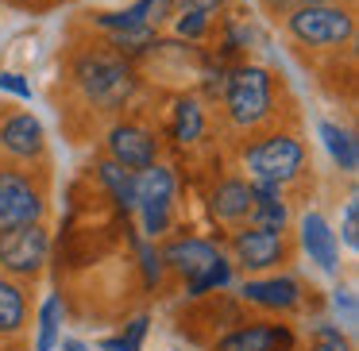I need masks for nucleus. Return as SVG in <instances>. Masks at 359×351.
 Segmentation results:
<instances>
[{"instance_id": "obj_1", "label": "nucleus", "mask_w": 359, "mask_h": 351, "mask_svg": "<svg viewBox=\"0 0 359 351\" xmlns=\"http://www.w3.org/2000/svg\"><path fill=\"white\" fill-rule=\"evenodd\" d=\"M78 81L89 93V101L101 104V109H120L135 89L132 66H128L120 55H104V50H93V55L81 58L78 62Z\"/></svg>"}, {"instance_id": "obj_2", "label": "nucleus", "mask_w": 359, "mask_h": 351, "mask_svg": "<svg viewBox=\"0 0 359 351\" xmlns=\"http://www.w3.org/2000/svg\"><path fill=\"white\" fill-rule=\"evenodd\" d=\"M286 27L305 47H344L355 35V20L340 4H297L286 16Z\"/></svg>"}, {"instance_id": "obj_3", "label": "nucleus", "mask_w": 359, "mask_h": 351, "mask_svg": "<svg viewBox=\"0 0 359 351\" xmlns=\"http://www.w3.org/2000/svg\"><path fill=\"white\" fill-rule=\"evenodd\" d=\"M224 97H228V112H232L236 124L243 128L259 124L271 112V74L259 70V66H240L228 78Z\"/></svg>"}, {"instance_id": "obj_4", "label": "nucleus", "mask_w": 359, "mask_h": 351, "mask_svg": "<svg viewBox=\"0 0 359 351\" xmlns=\"http://www.w3.org/2000/svg\"><path fill=\"white\" fill-rule=\"evenodd\" d=\"M47 251H50V240L39 228V220L0 232V266L12 274H35L47 263Z\"/></svg>"}, {"instance_id": "obj_5", "label": "nucleus", "mask_w": 359, "mask_h": 351, "mask_svg": "<svg viewBox=\"0 0 359 351\" xmlns=\"http://www.w3.org/2000/svg\"><path fill=\"white\" fill-rule=\"evenodd\" d=\"M305 163V147L294 139V135H271L263 139L259 147L248 151V166L255 178H266V181H290L297 178Z\"/></svg>"}, {"instance_id": "obj_6", "label": "nucleus", "mask_w": 359, "mask_h": 351, "mask_svg": "<svg viewBox=\"0 0 359 351\" xmlns=\"http://www.w3.org/2000/svg\"><path fill=\"white\" fill-rule=\"evenodd\" d=\"M170 193H174V178L166 166L151 163L147 170L135 178V209L143 212V228L151 235L166 232V212H170Z\"/></svg>"}, {"instance_id": "obj_7", "label": "nucleus", "mask_w": 359, "mask_h": 351, "mask_svg": "<svg viewBox=\"0 0 359 351\" xmlns=\"http://www.w3.org/2000/svg\"><path fill=\"white\" fill-rule=\"evenodd\" d=\"M39 212H43V201L32 189V181L20 178V174H0V232L35 224Z\"/></svg>"}, {"instance_id": "obj_8", "label": "nucleus", "mask_w": 359, "mask_h": 351, "mask_svg": "<svg viewBox=\"0 0 359 351\" xmlns=\"http://www.w3.org/2000/svg\"><path fill=\"white\" fill-rule=\"evenodd\" d=\"M290 247H286V235L274 232V228H248V232L236 235V259L251 270H266V266H278L286 263Z\"/></svg>"}, {"instance_id": "obj_9", "label": "nucleus", "mask_w": 359, "mask_h": 351, "mask_svg": "<svg viewBox=\"0 0 359 351\" xmlns=\"http://www.w3.org/2000/svg\"><path fill=\"white\" fill-rule=\"evenodd\" d=\"M109 151H112V163H120L124 170H147L158 155V143H155V135L143 132V128L120 124V128H112V135H109Z\"/></svg>"}, {"instance_id": "obj_10", "label": "nucleus", "mask_w": 359, "mask_h": 351, "mask_svg": "<svg viewBox=\"0 0 359 351\" xmlns=\"http://www.w3.org/2000/svg\"><path fill=\"white\" fill-rule=\"evenodd\" d=\"M217 351H294V332L286 324H248L217 340Z\"/></svg>"}, {"instance_id": "obj_11", "label": "nucleus", "mask_w": 359, "mask_h": 351, "mask_svg": "<svg viewBox=\"0 0 359 351\" xmlns=\"http://www.w3.org/2000/svg\"><path fill=\"white\" fill-rule=\"evenodd\" d=\"M0 143L16 158H35V155H43V124L32 112H16L0 128Z\"/></svg>"}, {"instance_id": "obj_12", "label": "nucleus", "mask_w": 359, "mask_h": 351, "mask_svg": "<svg viewBox=\"0 0 359 351\" xmlns=\"http://www.w3.org/2000/svg\"><path fill=\"white\" fill-rule=\"evenodd\" d=\"M251 224L255 228H274V232H282L290 220V209L286 201H282L278 193V181H266V178H255V186H251V209H248Z\"/></svg>"}, {"instance_id": "obj_13", "label": "nucleus", "mask_w": 359, "mask_h": 351, "mask_svg": "<svg viewBox=\"0 0 359 351\" xmlns=\"http://www.w3.org/2000/svg\"><path fill=\"white\" fill-rule=\"evenodd\" d=\"M243 301L263 305V309H294L302 301V286L294 278H263V282H243Z\"/></svg>"}, {"instance_id": "obj_14", "label": "nucleus", "mask_w": 359, "mask_h": 351, "mask_svg": "<svg viewBox=\"0 0 359 351\" xmlns=\"http://www.w3.org/2000/svg\"><path fill=\"white\" fill-rule=\"evenodd\" d=\"M163 259H166V263H170L178 274L197 278V274H205L220 255H217V247H212V243H205V240H182V243H170Z\"/></svg>"}, {"instance_id": "obj_15", "label": "nucleus", "mask_w": 359, "mask_h": 351, "mask_svg": "<svg viewBox=\"0 0 359 351\" xmlns=\"http://www.w3.org/2000/svg\"><path fill=\"white\" fill-rule=\"evenodd\" d=\"M302 243H305L309 259L320 266V270H336V235L328 232L325 216L309 212V216L302 220Z\"/></svg>"}, {"instance_id": "obj_16", "label": "nucleus", "mask_w": 359, "mask_h": 351, "mask_svg": "<svg viewBox=\"0 0 359 351\" xmlns=\"http://www.w3.org/2000/svg\"><path fill=\"white\" fill-rule=\"evenodd\" d=\"M251 209V186L248 181H224V186H217V193H212V212H217L220 220H243Z\"/></svg>"}, {"instance_id": "obj_17", "label": "nucleus", "mask_w": 359, "mask_h": 351, "mask_svg": "<svg viewBox=\"0 0 359 351\" xmlns=\"http://www.w3.org/2000/svg\"><path fill=\"white\" fill-rule=\"evenodd\" d=\"M201 104L194 101V97H182L178 104H174V120H170V132L178 143H194L197 135H201Z\"/></svg>"}, {"instance_id": "obj_18", "label": "nucleus", "mask_w": 359, "mask_h": 351, "mask_svg": "<svg viewBox=\"0 0 359 351\" xmlns=\"http://www.w3.org/2000/svg\"><path fill=\"white\" fill-rule=\"evenodd\" d=\"M320 139H325L328 155L340 163V170H355L359 151H355V139H351V132H344V128H336V124H320Z\"/></svg>"}, {"instance_id": "obj_19", "label": "nucleus", "mask_w": 359, "mask_h": 351, "mask_svg": "<svg viewBox=\"0 0 359 351\" xmlns=\"http://www.w3.org/2000/svg\"><path fill=\"white\" fill-rule=\"evenodd\" d=\"M97 170H101V181L112 189V197H116L120 209H124V212L135 209V178H132V174H128L120 163H101Z\"/></svg>"}, {"instance_id": "obj_20", "label": "nucleus", "mask_w": 359, "mask_h": 351, "mask_svg": "<svg viewBox=\"0 0 359 351\" xmlns=\"http://www.w3.org/2000/svg\"><path fill=\"white\" fill-rule=\"evenodd\" d=\"M20 324H24V294H20V286L0 278V332L12 336L20 332Z\"/></svg>"}, {"instance_id": "obj_21", "label": "nucleus", "mask_w": 359, "mask_h": 351, "mask_svg": "<svg viewBox=\"0 0 359 351\" xmlns=\"http://www.w3.org/2000/svg\"><path fill=\"white\" fill-rule=\"evenodd\" d=\"M58 312H62V301L50 297V301L43 305V317H39V351L55 347V340H58Z\"/></svg>"}, {"instance_id": "obj_22", "label": "nucleus", "mask_w": 359, "mask_h": 351, "mask_svg": "<svg viewBox=\"0 0 359 351\" xmlns=\"http://www.w3.org/2000/svg\"><path fill=\"white\" fill-rule=\"evenodd\" d=\"M224 282H228V263H224V259H217V263H212L205 274H197V278H189V294H205V289H212V286H224Z\"/></svg>"}, {"instance_id": "obj_23", "label": "nucleus", "mask_w": 359, "mask_h": 351, "mask_svg": "<svg viewBox=\"0 0 359 351\" xmlns=\"http://www.w3.org/2000/svg\"><path fill=\"white\" fill-rule=\"evenodd\" d=\"M209 32V12H178V35L182 39H201Z\"/></svg>"}, {"instance_id": "obj_24", "label": "nucleus", "mask_w": 359, "mask_h": 351, "mask_svg": "<svg viewBox=\"0 0 359 351\" xmlns=\"http://www.w3.org/2000/svg\"><path fill=\"white\" fill-rule=\"evenodd\" d=\"M313 351H351V343L344 340L336 328H317V340H313Z\"/></svg>"}, {"instance_id": "obj_25", "label": "nucleus", "mask_w": 359, "mask_h": 351, "mask_svg": "<svg viewBox=\"0 0 359 351\" xmlns=\"http://www.w3.org/2000/svg\"><path fill=\"white\" fill-rule=\"evenodd\" d=\"M344 243L359 247V205L355 201H348V209H344Z\"/></svg>"}, {"instance_id": "obj_26", "label": "nucleus", "mask_w": 359, "mask_h": 351, "mask_svg": "<svg viewBox=\"0 0 359 351\" xmlns=\"http://www.w3.org/2000/svg\"><path fill=\"white\" fill-rule=\"evenodd\" d=\"M143 336H147V317L132 320V328H128V336H124V340H120V351H140Z\"/></svg>"}, {"instance_id": "obj_27", "label": "nucleus", "mask_w": 359, "mask_h": 351, "mask_svg": "<svg viewBox=\"0 0 359 351\" xmlns=\"http://www.w3.org/2000/svg\"><path fill=\"white\" fill-rule=\"evenodd\" d=\"M0 89H8V93L24 97V101H32V85H27L20 74H0Z\"/></svg>"}, {"instance_id": "obj_28", "label": "nucleus", "mask_w": 359, "mask_h": 351, "mask_svg": "<svg viewBox=\"0 0 359 351\" xmlns=\"http://www.w3.org/2000/svg\"><path fill=\"white\" fill-rule=\"evenodd\" d=\"M224 8V0H178V12H217Z\"/></svg>"}, {"instance_id": "obj_29", "label": "nucleus", "mask_w": 359, "mask_h": 351, "mask_svg": "<svg viewBox=\"0 0 359 351\" xmlns=\"http://www.w3.org/2000/svg\"><path fill=\"white\" fill-rule=\"evenodd\" d=\"M336 309H344L348 320H355V297H351V289H336Z\"/></svg>"}, {"instance_id": "obj_30", "label": "nucleus", "mask_w": 359, "mask_h": 351, "mask_svg": "<svg viewBox=\"0 0 359 351\" xmlns=\"http://www.w3.org/2000/svg\"><path fill=\"white\" fill-rule=\"evenodd\" d=\"M263 4L274 12V16H290V12H294L297 4H302V0H263Z\"/></svg>"}, {"instance_id": "obj_31", "label": "nucleus", "mask_w": 359, "mask_h": 351, "mask_svg": "<svg viewBox=\"0 0 359 351\" xmlns=\"http://www.w3.org/2000/svg\"><path fill=\"white\" fill-rule=\"evenodd\" d=\"M143 266H147V282H158V255L151 247H143Z\"/></svg>"}, {"instance_id": "obj_32", "label": "nucleus", "mask_w": 359, "mask_h": 351, "mask_svg": "<svg viewBox=\"0 0 359 351\" xmlns=\"http://www.w3.org/2000/svg\"><path fill=\"white\" fill-rule=\"evenodd\" d=\"M62 351H89V347H86V343H78V340H66Z\"/></svg>"}, {"instance_id": "obj_33", "label": "nucleus", "mask_w": 359, "mask_h": 351, "mask_svg": "<svg viewBox=\"0 0 359 351\" xmlns=\"http://www.w3.org/2000/svg\"><path fill=\"white\" fill-rule=\"evenodd\" d=\"M302 4H336V0H302Z\"/></svg>"}]
</instances>
